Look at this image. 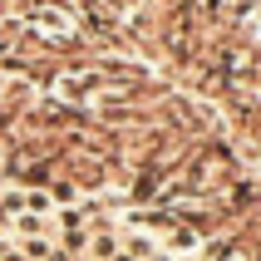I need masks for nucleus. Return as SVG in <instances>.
I'll return each mask as SVG.
<instances>
[{"label":"nucleus","instance_id":"f257e3e1","mask_svg":"<svg viewBox=\"0 0 261 261\" xmlns=\"http://www.w3.org/2000/svg\"><path fill=\"white\" fill-rule=\"evenodd\" d=\"M25 25L40 35L44 44H69L74 35H79V25H74L69 10H59V5H49V0H35L25 10Z\"/></svg>","mask_w":261,"mask_h":261},{"label":"nucleus","instance_id":"423d86ee","mask_svg":"<svg viewBox=\"0 0 261 261\" xmlns=\"http://www.w3.org/2000/svg\"><path fill=\"white\" fill-rule=\"evenodd\" d=\"M148 261H173V256H168V251H163V247H158V251H153V256H148Z\"/></svg>","mask_w":261,"mask_h":261},{"label":"nucleus","instance_id":"f03ea898","mask_svg":"<svg viewBox=\"0 0 261 261\" xmlns=\"http://www.w3.org/2000/svg\"><path fill=\"white\" fill-rule=\"evenodd\" d=\"M103 89H109V74H99V69H64L55 79V94L69 103H94Z\"/></svg>","mask_w":261,"mask_h":261},{"label":"nucleus","instance_id":"0eeeda50","mask_svg":"<svg viewBox=\"0 0 261 261\" xmlns=\"http://www.w3.org/2000/svg\"><path fill=\"white\" fill-rule=\"evenodd\" d=\"M109 261H133V256H128V251H118V256H109Z\"/></svg>","mask_w":261,"mask_h":261},{"label":"nucleus","instance_id":"39448f33","mask_svg":"<svg viewBox=\"0 0 261 261\" xmlns=\"http://www.w3.org/2000/svg\"><path fill=\"white\" fill-rule=\"evenodd\" d=\"M25 212H35V217H55L49 192H44V188H25Z\"/></svg>","mask_w":261,"mask_h":261},{"label":"nucleus","instance_id":"7ed1b4c3","mask_svg":"<svg viewBox=\"0 0 261 261\" xmlns=\"http://www.w3.org/2000/svg\"><path fill=\"white\" fill-rule=\"evenodd\" d=\"M118 251H123V237H118L114 227H89L84 256H94V261H109V256H118Z\"/></svg>","mask_w":261,"mask_h":261},{"label":"nucleus","instance_id":"6e6552de","mask_svg":"<svg viewBox=\"0 0 261 261\" xmlns=\"http://www.w3.org/2000/svg\"><path fill=\"white\" fill-rule=\"evenodd\" d=\"M69 261H94V256H84V251H79V256H69Z\"/></svg>","mask_w":261,"mask_h":261},{"label":"nucleus","instance_id":"20e7f679","mask_svg":"<svg viewBox=\"0 0 261 261\" xmlns=\"http://www.w3.org/2000/svg\"><path fill=\"white\" fill-rule=\"evenodd\" d=\"M5 232H15V237H49V217H35V212H15V217L5 222Z\"/></svg>","mask_w":261,"mask_h":261},{"label":"nucleus","instance_id":"1a4fd4ad","mask_svg":"<svg viewBox=\"0 0 261 261\" xmlns=\"http://www.w3.org/2000/svg\"><path fill=\"white\" fill-rule=\"evenodd\" d=\"M0 5H15V0H0Z\"/></svg>","mask_w":261,"mask_h":261}]
</instances>
